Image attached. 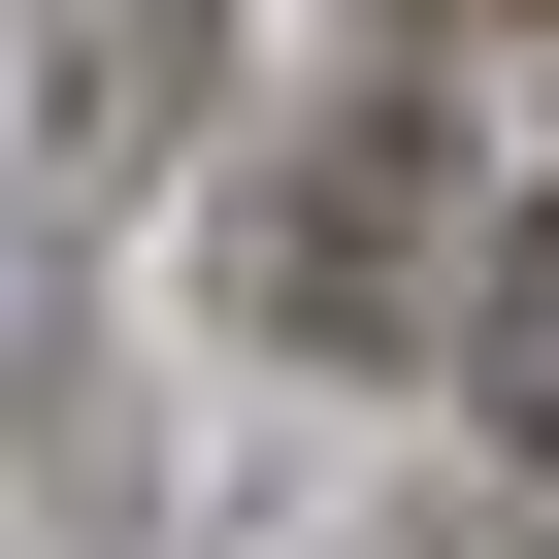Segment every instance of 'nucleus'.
<instances>
[{"instance_id": "f257e3e1", "label": "nucleus", "mask_w": 559, "mask_h": 559, "mask_svg": "<svg viewBox=\"0 0 559 559\" xmlns=\"http://www.w3.org/2000/svg\"><path fill=\"white\" fill-rule=\"evenodd\" d=\"M493 428L559 461V198H526V263H493Z\"/></svg>"}]
</instances>
